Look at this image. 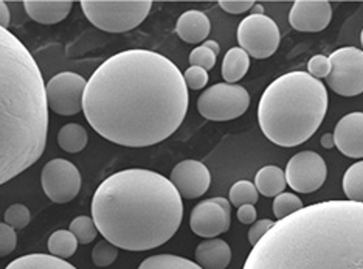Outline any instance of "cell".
Segmentation results:
<instances>
[{"mask_svg": "<svg viewBox=\"0 0 363 269\" xmlns=\"http://www.w3.org/2000/svg\"><path fill=\"white\" fill-rule=\"evenodd\" d=\"M5 224H8L13 229H23V227H27L30 224V219H31V214L28 207L23 206V204H13L6 209L5 215Z\"/></svg>", "mask_w": 363, "mask_h": 269, "instance_id": "obj_31", "label": "cell"}, {"mask_svg": "<svg viewBox=\"0 0 363 269\" xmlns=\"http://www.w3.org/2000/svg\"><path fill=\"white\" fill-rule=\"evenodd\" d=\"M242 269H363V204L317 202L279 219Z\"/></svg>", "mask_w": 363, "mask_h": 269, "instance_id": "obj_2", "label": "cell"}, {"mask_svg": "<svg viewBox=\"0 0 363 269\" xmlns=\"http://www.w3.org/2000/svg\"><path fill=\"white\" fill-rule=\"evenodd\" d=\"M259 198V193L257 190L255 184L250 181H238L233 184L232 189H230V204L235 207L245 206V204H257Z\"/></svg>", "mask_w": 363, "mask_h": 269, "instance_id": "obj_27", "label": "cell"}, {"mask_svg": "<svg viewBox=\"0 0 363 269\" xmlns=\"http://www.w3.org/2000/svg\"><path fill=\"white\" fill-rule=\"evenodd\" d=\"M286 185L284 171L277 165L262 167L255 176V187L266 198H277L286 190Z\"/></svg>", "mask_w": 363, "mask_h": 269, "instance_id": "obj_20", "label": "cell"}, {"mask_svg": "<svg viewBox=\"0 0 363 269\" xmlns=\"http://www.w3.org/2000/svg\"><path fill=\"white\" fill-rule=\"evenodd\" d=\"M360 44L363 47V30H362V33H360Z\"/></svg>", "mask_w": 363, "mask_h": 269, "instance_id": "obj_42", "label": "cell"}, {"mask_svg": "<svg viewBox=\"0 0 363 269\" xmlns=\"http://www.w3.org/2000/svg\"><path fill=\"white\" fill-rule=\"evenodd\" d=\"M343 192L346 199L363 204V160L351 165L343 176Z\"/></svg>", "mask_w": 363, "mask_h": 269, "instance_id": "obj_25", "label": "cell"}, {"mask_svg": "<svg viewBox=\"0 0 363 269\" xmlns=\"http://www.w3.org/2000/svg\"><path fill=\"white\" fill-rule=\"evenodd\" d=\"M303 207H304L303 201L296 197L295 193L283 192L281 194H278L274 201V214L278 219L291 216L296 214L298 210H301Z\"/></svg>", "mask_w": 363, "mask_h": 269, "instance_id": "obj_29", "label": "cell"}, {"mask_svg": "<svg viewBox=\"0 0 363 269\" xmlns=\"http://www.w3.org/2000/svg\"><path fill=\"white\" fill-rule=\"evenodd\" d=\"M250 67V56L241 47L230 48L222 61V77L227 84H236Z\"/></svg>", "mask_w": 363, "mask_h": 269, "instance_id": "obj_21", "label": "cell"}, {"mask_svg": "<svg viewBox=\"0 0 363 269\" xmlns=\"http://www.w3.org/2000/svg\"><path fill=\"white\" fill-rule=\"evenodd\" d=\"M78 240L75 238L70 231H56L50 235L48 238V251H50V256L57 257L61 260H65L75 254L78 249Z\"/></svg>", "mask_w": 363, "mask_h": 269, "instance_id": "obj_24", "label": "cell"}, {"mask_svg": "<svg viewBox=\"0 0 363 269\" xmlns=\"http://www.w3.org/2000/svg\"><path fill=\"white\" fill-rule=\"evenodd\" d=\"M86 79L78 73L61 72L45 84L47 104L60 116H77L82 111L86 92Z\"/></svg>", "mask_w": 363, "mask_h": 269, "instance_id": "obj_10", "label": "cell"}, {"mask_svg": "<svg viewBox=\"0 0 363 269\" xmlns=\"http://www.w3.org/2000/svg\"><path fill=\"white\" fill-rule=\"evenodd\" d=\"M257 209L252 204H245V206H241L238 209V219L242 224H253L257 221Z\"/></svg>", "mask_w": 363, "mask_h": 269, "instance_id": "obj_38", "label": "cell"}, {"mask_svg": "<svg viewBox=\"0 0 363 269\" xmlns=\"http://www.w3.org/2000/svg\"><path fill=\"white\" fill-rule=\"evenodd\" d=\"M286 182L296 193H313L325 184L328 168L323 158L313 151H301L289 160Z\"/></svg>", "mask_w": 363, "mask_h": 269, "instance_id": "obj_12", "label": "cell"}, {"mask_svg": "<svg viewBox=\"0 0 363 269\" xmlns=\"http://www.w3.org/2000/svg\"><path fill=\"white\" fill-rule=\"evenodd\" d=\"M23 5L33 21L44 26H53L67 18L73 2L70 0H26Z\"/></svg>", "mask_w": 363, "mask_h": 269, "instance_id": "obj_17", "label": "cell"}, {"mask_svg": "<svg viewBox=\"0 0 363 269\" xmlns=\"http://www.w3.org/2000/svg\"><path fill=\"white\" fill-rule=\"evenodd\" d=\"M321 146L326 150H331L335 146V142H334V136L333 134H325L323 137H321Z\"/></svg>", "mask_w": 363, "mask_h": 269, "instance_id": "obj_40", "label": "cell"}, {"mask_svg": "<svg viewBox=\"0 0 363 269\" xmlns=\"http://www.w3.org/2000/svg\"><path fill=\"white\" fill-rule=\"evenodd\" d=\"M10 22H11V14H10V10H8V5L0 0V27L8 30Z\"/></svg>", "mask_w": 363, "mask_h": 269, "instance_id": "obj_39", "label": "cell"}, {"mask_svg": "<svg viewBox=\"0 0 363 269\" xmlns=\"http://www.w3.org/2000/svg\"><path fill=\"white\" fill-rule=\"evenodd\" d=\"M202 45L210 48V50H211L214 55H216V56H218L219 52H220V47H219V44L216 43V40H205V43H202Z\"/></svg>", "mask_w": 363, "mask_h": 269, "instance_id": "obj_41", "label": "cell"}, {"mask_svg": "<svg viewBox=\"0 0 363 269\" xmlns=\"http://www.w3.org/2000/svg\"><path fill=\"white\" fill-rule=\"evenodd\" d=\"M44 193L53 202H70L78 197L81 190L79 170L65 159H53L47 162L40 173Z\"/></svg>", "mask_w": 363, "mask_h": 269, "instance_id": "obj_11", "label": "cell"}, {"mask_svg": "<svg viewBox=\"0 0 363 269\" xmlns=\"http://www.w3.org/2000/svg\"><path fill=\"white\" fill-rule=\"evenodd\" d=\"M196 262L202 269H225L232 262V249L227 241L210 238L196 248Z\"/></svg>", "mask_w": 363, "mask_h": 269, "instance_id": "obj_19", "label": "cell"}, {"mask_svg": "<svg viewBox=\"0 0 363 269\" xmlns=\"http://www.w3.org/2000/svg\"><path fill=\"white\" fill-rule=\"evenodd\" d=\"M230 224H232V204L220 197L199 202L189 216L191 231L208 240L227 232Z\"/></svg>", "mask_w": 363, "mask_h": 269, "instance_id": "obj_13", "label": "cell"}, {"mask_svg": "<svg viewBox=\"0 0 363 269\" xmlns=\"http://www.w3.org/2000/svg\"><path fill=\"white\" fill-rule=\"evenodd\" d=\"M176 31L182 40L188 44L205 43L211 31V23L207 14L197 10L185 11L180 16L176 26Z\"/></svg>", "mask_w": 363, "mask_h": 269, "instance_id": "obj_18", "label": "cell"}, {"mask_svg": "<svg viewBox=\"0 0 363 269\" xmlns=\"http://www.w3.org/2000/svg\"><path fill=\"white\" fill-rule=\"evenodd\" d=\"M47 133L43 73L23 43L0 27V185L36 164Z\"/></svg>", "mask_w": 363, "mask_h": 269, "instance_id": "obj_4", "label": "cell"}, {"mask_svg": "<svg viewBox=\"0 0 363 269\" xmlns=\"http://www.w3.org/2000/svg\"><path fill=\"white\" fill-rule=\"evenodd\" d=\"M220 8L230 14H241L252 10L255 6V2L252 0H220Z\"/></svg>", "mask_w": 363, "mask_h": 269, "instance_id": "obj_37", "label": "cell"}, {"mask_svg": "<svg viewBox=\"0 0 363 269\" xmlns=\"http://www.w3.org/2000/svg\"><path fill=\"white\" fill-rule=\"evenodd\" d=\"M308 73L313 78H328L329 72H331V62H329V58H326L325 55H315L312 56L308 62Z\"/></svg>", "mask_w": 363, "mask_h": 269, "instance_id": "obj_35", "label": "cell"}, {"mask_svg": "<svg viewBox=\"0 0 363 269\" xmlns=\"http://www.w3.org/2000/svg\"><path fill=\"white\" fill-rule=\"evenodd\" d=\"M189 64L194 67H202L203 70H211L216 64V55H214L210 48L199 45L189 55Z\"/></svg>", "mask_w": 363, "mask_h": 269, "instance_id": "obj_32", "label": "cell"}, {"mask_svg": "<svg viewBox=\"0 0 363 269\" xmlns=\"http://www.w3.org/2000/svg\"><path fill=\"white\" fill-rule=\"evenodd\" d=\"M333 19L331 4L325 0H296L292 5L289 22L291 26L304 33L323 31Z\"/></svg>", "mask_w": 363, "mask_h": 269, "instance_id": "obj_15", "label": "cell"}, {"mask_svg": "<svg viewBox=\"0 0 363 269\" xmlns=\"http://www.w3.org/2000/svg\"><path fill=\"white\" fill-rule=\"evenodd\" d=\"M331 72L328 86L337 95L356 97L363 92V50L356 47L338 48L329 56Z\"/></svg>", "mask_w": 363, "mask_h": 269, "instance_id": "obj_9", "label": "cell"}, {"mask_svg": "<svg viewBox=\"0 0 363 269\" xmlns=\"http://www.w3.org/2000/svg\"><path fill=\"white\" fill-rule=\"evenodd\" d=\"M57 145L67 153H79L87 145V131L78 123H67L57 133Z\"/></svg>", "mask_w": 363, "mask_h": 269, "instance_id": "obj_23", "label": "cell"}, {"mask_svg": "<svg viewBox=\"0 0 363 269\" xmlns=\"http://www.w3.org/2000/svg\"><path fill=\"white\" fill-rule=\"evenodd\" d=\"M169 181L176 187L182 198L196 199L201 198L210 189L211 175L202 162L188 159L172 168Z\"/></svg>", "mask_w": 363, "mask_h": 269, "instance_id": "obj_14", "label": "cell"}, {"mask_svg": "<svg viewBox=\"0 0 363 269\" xmlns=\"http://www.w3.org/2000/svg\"><path fill=\"white\" fill-rule=\"evenodd\" d=\"M335 146L346 158L363 159V112H351L334 129Z\"/></svg>", "mask_w": 363, "mask_h": 269, "instance_id": "obj_16", "label": "cell"}, {"mask_svg": "<svg viewBox=\"0 0 363 269\" xmlns=\"http://www.w3.org/2000/svg\"><path fill=\"white\" fill-rule=\"evenodd\" d=\"M5 269H77L73 265L67 263L48 254H30L13 260Z\"/></svg>", "mask_w": 363, "mask_h": 269, "instance_id": "obj_22", "label": "cell"}, {"mask_svg": "<svg viewBox=\"0 0 363 269\" xmlns=\"http://www.w3.org/2000/svg\"><path fill=\"white\" fill-rule=\"evenodd\" d=\"M274 221L272 219H259V221H255L249 229V241L252 246H255L264 235H266L272 227H274Z\"/></svg>", "mask_w": 363, "mask_h": 269, "instance_id": "obj_36", "label": "cell"}, {"mask_svg": "<svg viewBox=\"0 0 363 269\" xmlns=\"http://www.w3.org/2000/svg\"><path fill=\"white\" fill-rule=\"evenodd\" d=\"M250 95L239 84L219 83L202 92L197 100L201 116L213 121H228L241 117L249 109Z\"/></svg>", "mask_w": 363, "mask_h": 269, "instance_id": "obj_7", "label": "cell"}, {"mask_svg": "<svg viewBox=\"0 0 363 269\" xmlns=\"http://www.w3.org/2000/svg\"><path fill=\"white\" fill-rule=\"evenodd\" d=\"M138 269H202L199 265L191 262V260L171 256V254H162L146 258L138 266Z\"/></svg>", "mask_w": 363, "mask_h": 269, "instance_id": "obj_26", "label": "cell"}, {"mask_svg": "<svg viewBox=\"0 0 363 269\" xmlns=\"http://www.w3.org/2000/svg\"><path fill=\"white\" fill-rule=\"evenodd\" d=\"M188 103V87L174 62L155 52L126 50L94 72L82 111L109 142L143 148L177 131Z\"/></svg>", "mask_w": 363, "mask_h": 269, "instance_id": "obj_1", "label": "cell"}, {"mask_svg": "<svg viewBox=\"0 0 363 269\" xmlns=\"http://www.w3.org/2000/svg\"><path fill=\"white\" fill-rule=\"evenodd\" d=\"M92 218L104 240L125 251H151L176 235L182 197L169 179L134 168L109 176L92 199Z\"/></svg>", "mask_w": 363, "mask_h": 269, "instance_id": "obj_3", "label": "cell"}, {"mask_svg": "<svg viewBox=\"0 0 363 269\" xmlns=\"http://www.w3.org/2000/svg\"><path fill=\"white\" fill-rule=\"evenodd\" d=\"M279 28L274 19L262 13H253L238 27V43L255 60H266L279 47Z\"/></svg>", "mask_w": 363, "mask_h": 269, "instance_id": "obj_8", "label": "cell"}, {"mask_svg": "<svg viewBox=\"0 0 363 269\" xmlns=\"http://www.w3.org/2000/svg\"><path fill=\"white\" fill-rule=\"evenodd\" d=\"M18 246V235L13 227L0 223V258L10 256Z\"/></svg>", "mask_w": 363, "mask_h": 269, "instance_id": "obj_33", "label": "cell"}, {"mask_svg": "<svg viewBox=\"0 0 363 269\" xmlns=\"http://www.w3.org/2000/svg\"><path fill=\"white\" fill-rule=\"evenodd\" d=\"M69 231L75 235L79 244H89L96 238V224L92 216H77L69 226Z\"/></svg>", "mask_w": 363, "mask_h": 269, "instance_id": "obj_28", "label": "cell"}, {"mask_svg": "<svg viewBox=\"0 0 363 269\" xmlns=\"http://www.w3.org/2000/svg\"><path fill=\"white\" fill-rule=\"evenodd\" d=\"M328 100L326 87L320 79L308 72H289L261 95V131L278 146H298L317 133L326 116Z\"/></svg>", "mask_w": 363, "mask_h": 269, "instance_id": "obj_5", "label": "cell"}, {"mask_svg": "<svg viewBox=\"0 0 363 269\" xmlns=\"http://www.w3.org/2000/svg\"><path fill=\"white\" fill-rule=\"evenodd\" d=\"M118 257V248L107 240H101L95 244L92 251V262L98 268L111 266Z\"/></svg>", "mask_w": 363, "mask_h": 269, "instance_id": "obj_30", "label": "cell"}, {"mask_svg": "<svg viewBox=\"0 0 363 269\" xmlns=\"http://www.w3.org/2000/svg\"><path fill=\"white\" fill-rule=\"evenodd\" d=\"M184 79L186 87L193 89V91H201L208 83V72L202 67H188L184 73Z\"/></svg>", "mask_w": 363, "mask_h": 269, "instance_id": "obj_34", "label": "cell"}, {"mask_svg": "<svg viewBox=\"0 0 363 269\" xmlns=\"http://www.w3.org/2000/svg\"><path fill=\"white\" fill-rule=\"evenodd\" d=\"M150 0H82L81 10L86 18L107 33H125L142 23L151 11Z\"/></svg>", "mask_w": 363, "mask_h": 269, "instance_id": "obj_6", "label": "cell"}]
</instances>
